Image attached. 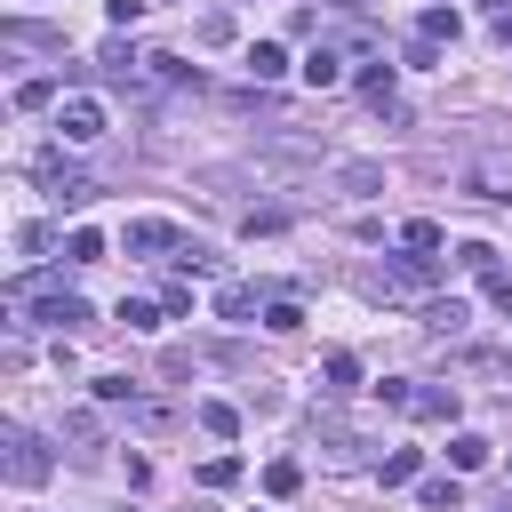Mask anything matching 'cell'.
<instances>
[{"instance_id":"1","label":"cell","mask_w":512,"mask_h":512,"mask_svg":"<svg viewBox=\"0 0 512 512\" xmlns=\"http://www.w3.org/2000/svg\"><path fill=\"white\" fill-rule=\"evenodd\" d=\"M376 296H424V288H440V264L424 256V248H408V256H384V272L368 280Z\"/></svg>"},{"instance_id":"2","label":"cell","mask_w":512,"mask_h":512,"mask_svg":"<svg viewBox=\"0 0 512 512\" xmlns=\"http://www.w3.org/2000/svg\"><path fill=\"white\" fill-rule=\"evenodd\" d=\"M96 136H104V104L80 96V88L56 96V144H96Z\"/></svg>"},{"instance_id":"3","label":"cell","mask_w":512,"mask_h":512,"mask_svg":"<svg viewBox=\"0 0 512 512\" xmlns=\"http://www.w3.org/2000/svg\"><path fill=\"white\" fill-rule=\"evenodd\" d=\"M32 176H40V192H48L56 208H80V200H88V176H80L64 152H40V160H32Z\"/></svg>"},{"instance_id":"4","label":"cell","mask_w":512,"mask_h":512,"mask_svg":"<svg viewBox=\"0 0 512 512\" xmlns=\"http://www.w3.org/2000/svg\"><path fill=\"white\" fill-rule=\"evenodd\" d=\"M120 248H128V256H168V248H184V240H176L168 216H128V224H120Z\"/></svg>"},{"instance_id":"5","label":"cell","mask_w":512,"mask_h":512,"mask_svg":"<svg viewBox=\"0 0 512 512\" xmlns=\"http://www.w3.org/2000/svg\"><path fill=\"white\" fill-rule=\"evenodd\" d=\"M8 480H16V488H40V480H48V448H40L24 424L8 432Z\"/></svg>"},{"instance_id":"6","label":"cell","mask_w":512,"mask_h":512,"mask_svg":"<svg viewBox=\"0 0 512 512\" xmlns=\"http://www.w3.org/2000/svg\"><path fill=\"white\" fill-rule=\"evenodd\" d=\"M328 184H336V192H352V200H376V192H384V160H336V168H328Z\"/></svg>"},{"instance_id":"7","label":"cell","mask_w":512,"mask_h":512,"mask_svg":"<svg viewBox=\"0 0 512 512\" xmlns=\"http://www.w3.org/2000/svg\"><path fill=\"white\" fill-rule=\"evenodd\" d=\"M296 72H304V80H312V88H344V56H336V40H328V32H320V40H312V48H304V64H296Z\"/></svg>"},{"instance_id":"8","label":"cell","mask_w":512,"mask_h":512,"mask_svg":"<svg viewBox=\"0 0 512 512\" xmlns=\"http://www.w3.org/2000/svg\"><path fill=\"white\" fill-rule=\"evenodd\" d=\"M256 312H264V304H256V288H248V280H224V288H216V320H232V328H248Z\"/></svg>"},{"instance_id":"9","label":"cell","mask_w":512,"mask_h":512,"mask_svg":"<svg viewBox=\"0 0 512 512\" xmlns=\"http://www.w3.org/2000/svg\"><path fill=\"white\" fill-rule=\"evenodd\" d=\"M464 320H472L464 296H432V304H424V328H432V336H464Z\"/></svg>"},{"instance_id":"10","label":"cell","mask_w":512,"mask_h":512,"mask_svg":"<svg viewBox=\"0 0 512 512\" xmlns=\"http://www.w3.org/2000/svg\"><path fill=\"white\" fill-rule=\"evenodd\" d=\"M456 408H464V400H456V384H424L408 416H424V424H456Z\"/></svg>"},{"instance_id":"11","label":"cell","mask_w":512,"mask_h":512,"mask_svg":"<svg viewBox=\"0 0 512 512\" xmlns=\"http://www.w3.org/2000/svg\"><path fill=\"white\" fill-rule=\"evenodd\" d=\"M296 488H304V464H296V456H272V464H264V496H272V504H288Z\"/></svg>"},{"instance_id":"12","label":"cell","mask_w":512,"mask_h":512,"mask_svg":"<svg viewBox=\"0 0 512 512\" xmlns=\"http://www.w3.org/2000/svg\"><path fill=\"white\" fill-rule=\"evenodd\" d=\"M416 504H424V512H464V488H456L448 472H432V480H416Z\"/></svg>"},{"instance_id":"13","label":"cell","mask_w":512,"mask_h":512,"mask_svg":"<svg viewBox=\"0 0 512 512\" xmlns=\"http://www.w3.org/2000/svg\"><path fill=\"white\" fill-rule=\"evenodd\" d=\"M320 376H328L320 392H328V400H344V392L360 384V360H352V352H328V360H320Z\"/></svg>"},{"instance_id":"14","label":"cell","mask_w":512,"mask_h":512,"mask_svg":"<svg viewBox=\"0 0 512 512\" xmlns=\"http://www.w3.org/2000/svg\"><path fill=\"white\" fill-rule=\"evenodd\" d=\"M488 456H496V448H488L480 432H456V440H448V472H480Z\"/></svg>"},{"instance_id":"15","label":"cell","mask_w":512,"mask_h":512,"mask_svg":"<svg viewBox=\"0 0 512 512\" xmlns=\"http://www.w3.org/2000/svg\"><path fill=\"white\" fill-rule=\"evenodd\" d=\"M248 72H256V80H280V72H288V48H280V40H256V48H248Z\"/></svg>"},{"instance_id":"16","label":"cell","mask_w":512,"mask_h":512,"mask_svg":"<svg viewBox=\"0 0 512 512\" xmlns=\"http://www.w3.org/2000/svg\"><path fill=\"white\" fill-rule=\"evenodd\" d=\"M160 312H168V304H144V296H120V328H136V336H152V328H160Z\"/></svg>"},{"instance_id":"17","label":"cell","mask_w":512,"mask_h":512,"mask_svg":"<svg viewBox=\"0 0 512 512\" xmlns=\"http://www.w3.org/2000/svg\"><path fill=\"white\" fill-rule=\"evenodd\" d=\"M416 464H424L416 448H384V464H376V480H384V488H400V480H416Z\"/></svg>"},{"instance_id":"18","label":"cell","mask_w":512,"mask_h":512,"mask_svg":"<svg viewBox=\"0 0 512 512\" xmlns=\"http://www.w3.org/2000/svg\"><path fill=\"white\" fill-rule=\"evenodd\" d=\"M360 96L392 112V64H360Z\"/></svg>"},{"instance_id":"19","label":"cell","mask_w":512,"mask_h":512,"mask_svg":"<svg viewBox=\"0 0 512 512\" xmlns=\"http://www.w3.org/2000/svg\"><path fill=\"white\" fill-rule=\"evenodd\" d=\"M96 256H104V232H96V224H80V232L64 240V264H96Z\"/></svg>"},{"instance_id":"20","label":"cell","mask_w":512,"mask_h":512,"mask_svg":"<svg viewBox=\"0 0 512 512\" xmlns=\"http://www.w3.org/2000/svg\"><path fill=\"white\" fill-rule=\"evenodd\" d=\"M264 328H272V336H296V328H304L296 296H272V304H264Z\"/></svg>"},{"instance_id":"21","label":"cell","mask_w":512,"mask_h":512,"mask_svg":"<svg viewBox=\"0 0 512 512\" xmlns=\"http://www.w3.org/2000/svg\"><path fill=\"white\" fill-rule=\"evenodd\" d=\"M400 248H424V256H432V248H440V224H432V216H408V224H400Z\"/></svg>"},{"instance_id":"22","label":"cell","mask_w":512,"mask_h":512,"mask_svg":"<svg viewBox=\"0 0 512 512\" xmlns=\"http://www.w3.org/2000/svg\"><path fill=\"white\" fill-rule=\"evenodd\" d=\"M200 424H208L216 440H232V432H240V408H224V400H200Z\"/></svg>"},{"instance_id":"23","label":"cell","mask_w":512,"mask_h":512,"mask_svg":"<svg viewBox=\"0 0 512 512\" xmlns=\"http://www.w3.org/2000/svg\"><path fill=\"white\" fill-rule=\"evenodd\" d=\"M456 32H464L456 8H424V40H456Z\"/></svg>"},{"instance_id":"24","label":"cell","mask_w":512,"mask_h":512,"mask_svg":"<svg viewBox=\"0 0 512 512\" xmlns=\"http://www.w3.org/2000/svg\"><path fill=\"white\" fill-rule=\"evenodd\" d=\"M280 224H288V216H280V208H248V216H240V232H248V240H272V232H280Z\"/></svg>"},{"instance_id":"25","label":"cell","mask_w":512,"mask_h":512,"mask_svg":"<svg viewBox=\"0 0 512 512\" xmlns=\"http://www.w3.org/2000/svg\"><path fill=\"white\" fill-rule=\"evenodd\" d=\"M456 264H464V272H480V280H488V272H496V248H488V240H464V248H456Z\"/></svg>"},{"instance_id":"26","label":"cell","mask_w":512,"mask_h":512,"mask_svg":"<svg viewBox=\"0 0 512 512\" xmlns=\"http://www.w3.org/2000/svg\"><path fill=\"white\" fill-rule=\"evenodd\" d=\"M232 480H240V456H208L200 464V488H232Z\"/></svg>"},{"instance_id":"27","label":"cell","mask_w":512,"mask_h":512,"mask_svg":"<svg viewBox=\"0 0 512 512\" xmlns=\"http://www.w3.org/2000/svg\"><path fill=\"white\" fill-rule=\"evenodd\" d=\"M376 400H384V408H416V384H408V376H384Z\"/></svg>"},{"instance_id":"28","label":"cell","mask_w":512,"mask_h":512,"mask_svg":"<svg viewBox=\"0 0 512 512\" xmlns=\"http://www.w3.org/2000/svg\"><path fill=\"white\" fill-rule=\"evenodd\" d=\"M16 104H24V112H40V104H56V80H24V88H16Z\"/></svg>"},{"instance_id":"29","label":"cell","mask_w":512,"mask_h":512,"mask_svg":"<svg viewBox=\"0 0 512 512\" xmlns=\"http://www.w3.org/2000/svg\"><path fill=\"white\" fill-rule=\"evenodd\" d=\"M96 400H104V408H120V400H136V384H128V376H96Z\"/></svg>"},{"instance_id":"30","label":"cell","mask_w":512,"mask_h":512,"mask_svg":"<svg viewBox=\"0 0 512 512\" xmlns=\"http://www.w3.org/2000/svg\"><path fill=\"white\" fill-rule=\"evenodd\" d=\"M488 304H496V312H504V320H512V272H504V264H496V272H488Z\"/></svg>"},{"instance_id":"31","label":"cell","mask_w":512,"mask_h":512,"mask_svg":"<svg viewBox=\"0 0 512 512\" xmlns=\"http://www.w3.org/2000/svg\"><path fill=\"white\" fill-rule=\"evenodd\" d=\"M200 40H208V48H224V40H232V16H224V8H216V16H200Z\"/></svg>"},{"instance_id":"32","label":"cell","mask_w":512,"mask_h":512,"mask_svg":"<svg viewBox=\"0 0 512 512\" xmlns=\"http://www.w3.org/2000/svg\"><path fill=\"white\" fill-rule=\"evenodd\" d=\"M408 64H416V72H432V64H440V40H424V32H416V40H408Z\"/></svg>"},{"instance_id":"33","label":"cell","mask_w":512,"mask_h":512,"mask_svg":"<svg viewBox=\"0 0 512 512\" xmlns=\"http://www.w3.org/2000/svg\"><path fill=\"white\" fill-rule=\"evenodd\" d=\"M104 16H112V24H136V16H144V0H104Z\"/></svg>"},{"instance_id":"34","label":"cell","mask_w":512,"mask_h":512,"mask_svg":"<svg viewBox=\"0 0 512 512\" xmlns=\"http://www.w3.org/2000/svg\"><path fill=\"white\" fill-rule=\"evenodd\" d=\"M496 512H512V504H496Z\"/></svg>"}]
</instances>
